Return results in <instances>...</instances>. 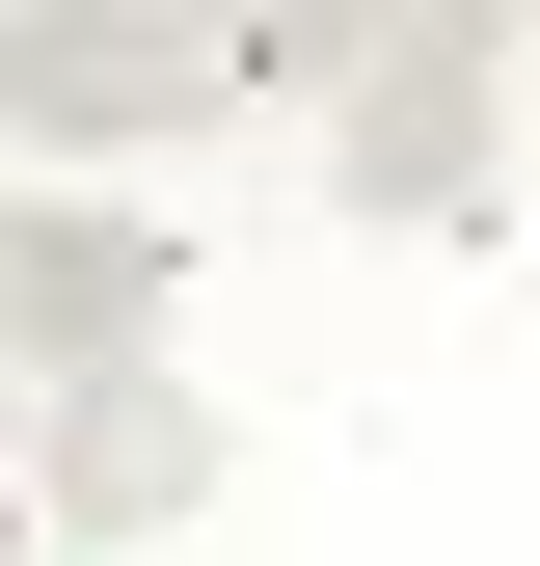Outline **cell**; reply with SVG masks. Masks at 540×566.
<instances>
[{"label": "cell", "instance_id": "cell-1", "mask_svg": "<svg viewBox=\"0 0 540 566\" xmlns=\"http://www.w3.org/2000/svg\"><path fill=\"white\" fill-rule=\"evenodd\" d=\"M270 82H324L298 28L243 0H0V163H163V135H243Z\"/></svg>", "mask_w": 540, "mask_h": 566}, {"label": "cell", "instance_id": "cell-2", "mask_svg": "<svg viewBox=\"0 0 540 566\" xmlns=\"http://www.w3.org/2000/svg\"><path fill=\"white\" fill-rule=\"evenodd\" d=\"M163 324H189V243H163V217L0 163V350H28V405H54V378H163Z\"/></svg>", "mask_w": 540, "mask_h": 566}, {"label": "cell", "instance_id": "cell-3", "mask_svg": "<svg viewBox=\"0 0 540 566\" xmlns=\"http://www.w3.org/2000/svg\"><path fill=\"white\" fill-rule=\"evenodd\" d=\"M217 405H189V350H163V378H54L28 405V513H54V566H135V539H189V513H217Z\"/></svg>", "mask_w": 540, "mask_h": 566}, {"label": "cell", "instance_id": "cell-4", "mask_svg": "<svg viewBox=\"0 0 540 566\" xmlns=\"http://www.w3.org/2000/svg\"><path fill=\"white\" fill-rule=\"evenodd\" d=\"M324 163H352V217H487L513 108H487V54H459V28H378L352 108H324Z\"/></svg>", "mask_w": 540, "mask_h": 566}, {"label": "cell", "instance_id": "cell-5", "mask_svg": "<svg viewBox=\"0 0 540 566\" xmlns=\"http://www.w3.org/2000/svg\"><path fill=\"white\" fill-rule=\"evenodd\" d=\"M0 485H28V350H0Z\"/></svg>", "mask_w": 540, "mask_h": 566}]
</instances>
